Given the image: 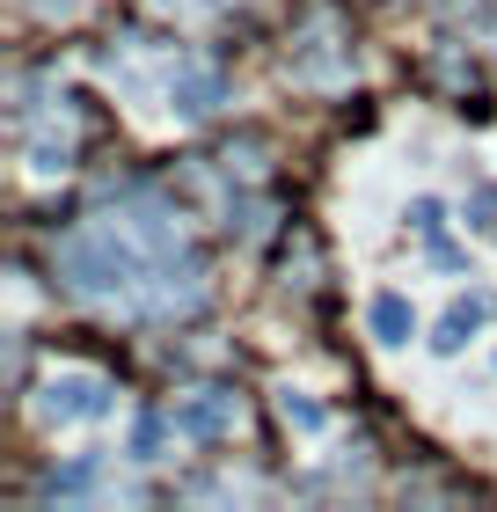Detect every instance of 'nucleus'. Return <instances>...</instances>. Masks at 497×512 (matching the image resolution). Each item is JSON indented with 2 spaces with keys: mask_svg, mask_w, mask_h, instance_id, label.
I'll return each mask as SVG.
<instances>
[{
  "mask_svg": "<svg viewBox=\"0 0 497 512\" xmlns=\"http://www.w3.org/2000/svg\"><path fill=\"white\" fill-rule=\"evenodd\" d=\"M278 410H286V425H300V432H322V410L307 403V395H293V388H286V395H278Z\"/></svg>",
  "mask_w": 497,
  "mask_h": 512,
  "instance_id": "11",
  "label": "nucleus"
},
{
  "mask_svg": "<svg viewBox=\"0 0 497 512\" xmlns=\"http://www.w3.org/2000/svg\"><path fill=\"white\" fill-rule=\"evenodd\" d=\"M117 410V388L103 374H81V366H66L37 388V417L44 425H88V417H110Z\"/></svg>",
  "mask_w": 497,
  "mask_h": 512,
  "instance_id": "2",
  "label": "nucleus"
},
{
  "mask_svg": "<svg viewBox=\"0 0 497 512\" xmlns=\"http://www.w3.org/2000/svg\"><path fill=\"white\" fill-rule=\"evenodd\" d=\"M22 8H37V15H74L81 0H22Z\"/></svg>",
  "mask_w": 497,
  "mask_h": 512,
  "instance_id": "13",
  "label": "nucleus"
},
{
  "mask_svg": "<svg viewBox=\"0 0 497 512\" xmlns=\"http://www.w3.org/2000/svg\"><path fill=\"white\" fill-rule=\"evenodd\" d=\"M220 103H227V74H220V66L183 59L169 74V110H176V118H212Z\"/></svg>",
  "mask_w": 497,
  "mask_h": 512,
  "instance_id": "4",
  "label": "nucleus"
},
{
  "mask_svg": "<svg viewBox=\"0 0 497 512\" xmlns=\"http://www.w3.org/2000/svg\"><path fill=\"white\" fill-rule=\"evenodd\" d=\"M490 315H497V293H483V286H476V293H461L454 308L439 315V337H432V352H446V359H454L468 337H483V322H490Z\"/></svg>",
  "mask_w": 497,
  "mask_h": 512,
  "instance_id": "6",
  "label": "nucleus"
},
{
  "mask_svg": "<svg viewBox=\"0 0 497 512\" xmlns=\"http://www.w3.org/2000/svg\"><path fill=\"white\" fill-rule=\"evenodd\" d=\"M176 417V439H198V447H212V439H227L234 425H242V395L234 388H191L169 403Z\"/></svg>",
  "mask_w": 497,
  "mask_h": 512,
  "instance_id": "3",
  "label": "nucleus"
},
{
  "mask_svg": "<svg viewBox=\"0 0 497 512\" xmlns=\"http://www.w3.org/2000/svg\"><path fill=\"white\" fill-rule=\"evenodd\" d=\"M410 227H417L424 242H432L439 227H446V205H439V198H417V205H410Z\"/></svg>",
  "mask_w": 497,
  "mask_h": 512,
  "instance_id": "12",
  "label": "nucleus"
},
{
  "mask_svg": "<svg viewBox=\"0 0 497 512\" xmlns=\"http://www.w3.org/2000/svg\"><path fill=\"white\" fill-rule=\"evenodd\" d=\"M329 44H337V22L315 15V22H307V37H300V52H293V74L300 81H337L351 66V52H329Z\"/></svg>",
  "mask_w": 497,
  "mask_h": 512,
  "instance_id": "7",
  "label": "nucleus"
},
{
  "mask_svg": "<svg viewBox=\"0 0 497 512\" xmlns=\"http://www.w3.org/2000/svg\"><path fill=\"white\" fill-rule=\"evenodd\" d=\"M366 322H373V337H381V344H410V337H417V308H410L402 293H373Z\"/></svg>",
  "mask_w": 497,
  "mask_h": 512,
  "instance_id": "8",
  "label": "nucleus"
},
{
  "mask_svg": "<svg viewBox=\"0 0 497 512\" xmlns=\"http://www.w3.org/2000/svg\"><path fill=\"white\" fill-rule=\"evenodd\" d=\"M468 227L497 242V183H476V191H468Z\"/></svg>",
  "mask_w": 497,
  "mask_h": 512,
  "instance_id": "10",
  "label": "nucleus"
},
{
  "mask_svg": "<svg viewBox=\"0 0 497 512\" xmlns=\"http://www.w3.org/2000/svg\"><path fill=\"white\" fill-rule=\"evenodd\" d=\"M44 498H117V469H110V454H81V461H66V469L44 476Z\"/></svg>",
  "mask_w": 497,
  "mask_h": 512,
  "instance_id": "5",
  "label": "nucleus"
},
{
  "mask_svg": "<svg viewBox=\"0 0 497 512\" xmlns=\"http://www.w3.org/2000/svg\"><path fill=\"white\" fill-rule=\"evenodd\" d=\"M169 432H176V417L147 403V410L132 417V439H125V454H132V461H161V447H169Z\"/></svg>",
  "mask_w": 497,
  "mask_h": 512,
  "instance_id": "9",
  "label": "nucleus"
},
{
  "mask_svg": "<svg viewBox=\"0 0 497 512\" xmlns=\"http://www.w3.org/2000/svg\"><path fill=\"white\" fill-rule=\"evenodd\" d=\"M483 30H490V37H497V8H490V15H483Z\"/></svg>",
  "mask_w": 497,
  "mask_h": 512,
  "instance_id": "14",
  "label": "nucleus"
},
{
  "mask_svg": "<svg viewBox=\"0 0 497 512\" xmlns=\"http://www.w3.org/2000/svg\"><path fill=\"white\" fill-rule=\"evenodd\" d=\"M52 271L74 300H88L103 315H132V322L191 315L212 293V271H205L183 213L147 183L125 191L117 205H103V213H88L81 227H66L52 249Z\"/></svg>",
  "mask_w": 497,
  "mask_h": 512,
  "instance_id": "1",
  "label": "nucleus"
}]
</instances>
